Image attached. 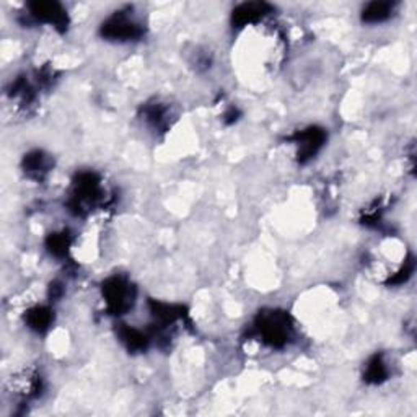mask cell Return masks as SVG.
Here are the masks:
<instances>
[{
	"label": "cell",
	"mask_w": 417,
	"mask_h": 417,
	"mask_svg": "<svg viewBox=\"0 0 417 417\" xmlns=\"http://www.w3.org/2000/svg\"><path fill=\"white\" fill-rule=\"evenodd\" d=\"M258 331L263 342L271 347H282L287 344L291 338V320L287 313L282 312H269L263 313L258 320Z\"/></svg>",
	"instance_id": "1"
},
{
	"label": "cell",
	"mask_w": 417,
	"mask_h": 417,
	"mask_svg": "<svg viewBox=\"0 0 417 417\" xmlns=\"http://www.w3.org/2000/svg\"><path fill=\"white\" fill-rule=\"evenodd\" d=\"M103 297L109 312L113 314H124L133 308L135 292L127 279L111 278L103 284Z\"/></svg>",
	"instance_id": "2"
},
{
	"label": "cell",
	"mask_w": 417,
	"mask_h": 417,
	"mask_svg": "<svg viewBox=\"0 0 417 417\" xmlns=\"http://www.w3.org/2000/svg\"><path fill=\"white\" fill-rule=\"evenodd\" d=\"M101 35L114 41H131L142 36V27L129 12H116L101 27Z\"/></svg>",
	"instance_id": "3"
},
{
	"label": "cell",
	"mask_w": 417,
	"mask_h": 417,
	"mask_svg": "<svg viewBox=\"0 0 417 417\" xmlns=\"http://www.w3.org/2000/svg\"><path fill=\"white\" fill-rule=\"evenodd\" d=\"M295 144L299 147V159H312V157L320 150L323 144H325V131L318 129V127H310V129L301 131L300 134H297Z\"/></svg>",
	"instance_id": "4"
},
{
	"label": "cell",
	"mask_w": 417,
	"mask_h": 417,
	"mask_svg": "<svg viewBox=\"0 0 417 417\" xmlns=\"http://www.w3.org/2000/svg\"><path fill=\"white\" fill-rule=\"evenodd\" d=\"M29 12L36 20L54 25L56 28H64L67 25L66 10L56 2H36L29 5Z\"/></svg>",
	"instance_id": "5"
},
{
	"label": "cell",
	"mask_w": 417,
	"mask_h": 417,
	"mask_svg": "<svg viewBox=\"0 0 417 417\" xmlns=\"http://www.w3.org/2000/svg\"><path fill=\"white\" fill-rule=\"evenodd\" d=\"M269 10L271 7L267 5V3H243V5H240L233 10V23H235L237 27H245V25L259 20Z\"/></svg>",
	"instance_id": "6"
},
{
	"label": "cell",
	"mask_w": 417,
	"mask_h": 417,
	"mask_svg": "<svg viewBox=\"0 0 417 417\" xmlns=\"http://www.w3.org/2000/svg\"><path fill=\"white\" fill-rule=\"evenodd\" d=\"M12 390L23 398L36 396L38 390H41V378L36 373L25 372L12 380Z\"/></svg>",
	"instance_id": "7"
},
{
	"label": "cell",
	"mask_w": 417,
	"mask_h": 417,
	"mask_svg": "<svg viewBox=\"0 0 417 417\" xmlns=\"http://www.w3.org/2000/svg\"><path fill=\"white\" fill-rule=\"evenodd\" d=\"M393 14V3L390 2H372L365 5L362 12V18L367 23H381V21L388 20Z\"/></svg>",
	"instance_id": "8"
},
{
	"label": "cell",
	"mask_w": 417,
	"mask_h": 417,
	"mask_svg": "<svg viewBox=\"0 0 417 417\" xmlns=\"http://www.w3.org/2000/svg\"><path fill=\"white\" fill-rule=\"evenodd\" d=\"M25 320H27L28 326L31 327V329L38 331V333H42V331L48 329L51 323H53V312H51L48 306H35V308H31L27 313Z\"/></svg>",
	"instance_id": "9"
},
{
	"label": "cell",
	"mask_w": 417,
	"mask_h": 417,
	"mask_svg": "<svg viewBox=\"0 0 417 417\" xmlns=\"http://www.w3.org/2000/svg\"><path fill=\"white\" fill-rule=\"evenodd\" d=\"M23 167H25V172H27L28 174L40 178L46 172H48L49 161L41 152H33V153H28V157H25Z\"/></svg>",
	"instance_id": "10"
},
{
	"label": "cell",
	"mask_w": 417,
	"mask_h": 417,
	"mask_svg": "<svg viewBox=\"0 0 417 417\" xmlns=\"http://www.w3.org/2000/svg\"><path fill=\"white\" fill-rule=\"evenodd\" d=\"M119 338H121V341L124 342L127 347L133 349V351H142V349H146L147 346L146 334H144L142 331L134 329V327H122V329L119 331Z\"/></svg>",
	"instance_id": "11"
},
{
	"label": "cell",
	"mask_w": 417,
	"mask_h": 417,
	"mask_svg": "<svg viewBox=\"0 0 417 417\" xmlns=\"http://www.w3.org/2000/svg\"><path fill=\"white\" fill-rule=\"evenodd\" d=\"M386 375H388V372H386V365L381 357H372L365 367V380L370 383H380L385 380Z\"/></svg>",
	"instance_id": "12"
},
{
	"label": "cell",
	"mask_w": 417,
	"mask_h": 417,
	"mask_svg": "<svg viewBox=\"0 0 417 417\" xmlns=\"http://www.w3.org/2000/svg\"><path fill=\"white\" fill-rule=\"evenodd\" d=\"M48 248L51 250V253L56 254V256L66 254L67 248H69V237H67L66 233H54V235L49 237Z\"/></svg>",
	"instance_id": "13"
}]
</instances>
